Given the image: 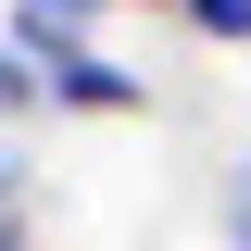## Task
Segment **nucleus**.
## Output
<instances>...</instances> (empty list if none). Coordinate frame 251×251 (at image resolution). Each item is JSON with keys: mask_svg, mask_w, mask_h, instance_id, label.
I'll use <instances>...</instances> for the list:
<instances>
[{"mask_svg": "<svg viewBox=\"0 0 251 251\" xmlns=\"http://www.w3.org/2000/svg\"><path fill=\"white\" fill-rule=\"evenodd\" d=\"M100 13L113 0H13V50H38V63H75V50H100Z\"/></svg>", "mask_w": 251, "mask_h": 251, "instance_id": "f03ea898", "label": "nucleus"}, {"mask_svg": "<svg viewBox=\"0 0 251 251\" xmlns=\"http://www.w3.org/2000/svg\"><path fill=\"white\" fill-rule=\"evenodd\" d=\"M25 113H50V63L0 38V126H25Z\"/></svg>", "mask_w": 251, "mask_h": 251, "instance_id": "20e7f679", "label": "nucleus"}, {"mask_svg": "<svg viewBox=\"0 0 251 251\" xmlns=\"http://www.w3.org/2000/svg\"><path fill=\"white\" fill-rule=\"evenodd\" d=\"M138 13H151V0H138ZM163 13H188V0H163Z\"/></svg>", "mask_w": 251, "mask_h": 251, "instance_id": "423d86ee", "label": "nucleus"}, {"mask_svg": "<svg viewBox=\"0 0 251 251\" xmlns=\"http://www.w3.org/2000/svg\"><path fill=\"white\" fill-rule=\"evenodd\" d=\"M226 239L251 251V151H239V188H226Z\"/></svg>", "mask_w": 251, "mask_h": 251, "instance_id": "39448f33", "label": "nucleus"}, {"mask_svg": "<svg viewBox=\"0 0 251 251\" xmlns=\"http://www.w3.org/2000/svg\"><path fill=\"white\" fill-rule=\"evenodd\" d=\"M0 251H38V163L0 138Z\"/></svg>", "mask_w": 251, "mask_h": 251, "instance_id": "7ed1b4c3", "label": "nucleus"}, {"mask_svg": "<svg viewBox=\"0 0 251 251\" xmlns=\"http://www.w3.org/2000/svg\"><path fill=\"white\" fill-rule=\"evenodd\" d=\"M50 113H151V75L138 63H113V50H75V63H50Z\"/></svg>", "mask_w": 251, "mask_h": 251, "instance_id": "f257e3e1", "label": "nucleus"}]
</instances>
